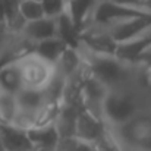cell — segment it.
I'll list each match as a JSON object with an SVG mask.
<instances>
[{"label": "cell", "mask_w": 151, "mask_h": 151, "mask_svg": "<svg viewBox=\"0 0 151 151\" xmlns=\"http://www.w3.org/2000/svg\"><path fill=\"white\" fill-rule=\"evenodd\" d=\"M82 63L87 72L103 82L109 90L135 87V69L137 63L126 62L116 54L96 53L82 46L78 47Z\"/></svg>", "instance_id": "obj_1"}, {"label": "cell", "mask_w": 151, "mask_h": 151, "mask_svg": "<svg viewBox=\"0 0 151 151\" xmlns=\"http://www.w3.org/2000/svg\"><path fill=\"white\" fill-rule=\"evenodd\" d=\"M147 99L137 90V87L109 90L101 110V119L109 128L119 126L147 107Z\"/></svg>", "instance_id": "obj_2"}, {"label": "cell", "mask_w": 151, "mask_h": 151, "mask_svg": "<svg viewBox=\"0 0 151 151\" xmlns=\"http://www.w3.org/2000/svg\"><path fill=\"white\" fill-rule=\"evenodd\" d=\"M125 151H151V109L147 106L125 123L110 128Z\"/></svg>", "instance_id": "obj_3"}, {"label": "cell", "mask_w": 151, "mask_h": 151, "mask_svg": "<svg viewBox=\"0 0 151 151\" xmlns=\"http://www.w3.org/2000/svg\"><path fill=\"white\" fill-rule=\"evenodd\" d=\"M19 69L22 88L43 91L54 76V65L34 51L15 60Z\"/></svg>", "instance_id": "obj_4"}, {"label": "cell", "mask_w": 151, "mask_h": 151, "mask_svg": "<svg viewBox=\"0 0 151 151\" xmlns=\"http://www.w3.org/2000/svg\"><path fill=\"white\" fill-rule=\"evenodd\" d=\"M141 15H147L134 9H129L123 4H119L113 0H99L94 13H93V21L91 24L103 27L106 29H111L126 21H131L134 18H138Z\"/></svg>", "instance_id": "obj_5"}, {"label": "cell", "mask_w": 151, "mask_h": 151, "mask_svg": "<svg viewBox=\"0 0 151 151\" xmlns=\"http://www.w3.org/2000/svg\"><path fill=\"white\" fill-rule=\"evenodd\" d=\"M110 132V128L106 125V122L88 113L87 110L81 109L76 117V123H75V137L82 139L84 142L94 145L97 144L100 139H103L107 134Z\"/></svg>", "instance_id": "obj_6"}, {"label": "cell", "mask_w": 151, "mask_h": 151, "mask_svg": "<svg viewBox=\"0 0 151 151\" xmlns=\"http://www.w3.org/2000/svg\"><path fill=\"white\" fill-rule=\"evenodd\" d=\"M107 93H109V88L87 72L82 81V85H81V93H79L82 109L101 119L103 103H104Z\"/></svg>", "instance_id": "obj_7"}, {"label": "cell", "mask_w": 151, "mask_h": 151, "mask_svg": "<svg viewBox=\"0 0 151 151\" xmlns=\"http://www.w3.org/2000/svg\"><path fill=\"white\" fill-rule=\"evenodd\" d=\"M79 40H81L79 46H82L91 51L116 54L117 44L113 40L111 34L103 27L90 24L87 28H84L79 32Z\"/></svg>", "instance_id": "obj_8"}, {"label": "cell", "mask_w": 151, "mask_h": 151, "mask_svg": "<svg viewBox=\"0 0 151 151\" xmlns=\"http://www.w3.org/2000/svg\"><path fill=\"white\" fill-rule=\"evenodd\" d=\"M0 144L4 151H34L27 129L12 123H0Z\"/></svg>", "instance_id": "obj_9"}, {"label": "cell", "mask_w": 151, "mask_h": 151, "mask_svg": "<svg viewBox=\"0 0 151 151\" xmlns=\"http://www.w3.org/2000/svg\"><path fill=\"white\" fill-rule=\"evenodd\" d=\"M97 3L99 0H66L65 13L70 18L79 32L91 24Z\"/></svg>", "instance_id": "obj_10"}, {"label": "cell", "mask_w": 151, "mask_h": 151, "mask_svg": "<svg viewBox=\"0 0 151 151\" xmlns=\"http://www.w3.org/2000/svg\"><path fill=\"white\" fill-rule=\"evenodd\" d=\"M27 134H28V138L32 142V145L35 148H38V150L53 151L54 147L57 145L59 139H60L59 132H57V129H56L53 122L28 128Z\"/></svg>", "instance_id": "obj_11"}, {"label": "cell", "mask_w": 151, "mask_h": 151, "mask_svg": "<svg viewBox=\"0 0 151 151\" xmlns=\"http://www.w3.org/2000/svg\"><path fill=\"white\" fill-rule=\"evenodd\" d=\"M82 109L81 104H60L57 113L53 119V123L59 132L60 138L75 137V123L79 110Z\"/></svg>", "instance_id": "obj_12"}, {"label": "cell", "mask_w": 151, "mask_h": 151, "mask_svg": "<svg viewBox=\"0 0 151 151\" xmlns=\"http://www.w3.org/2000/svg\"><path fill=\"white\" fill-rule=\"evenodd\" d=\"M22 34L34 44L51 37H56V18L43 16L40 19L28 21L22 29Z\"/></svg>", "instance_id": "obj_13"}, {"label": "cell", "mask_w": 151, "mask_h": 151, "mask_svg": "<svg viewBox=\"0 0 151 151\" xmlns=\"http://www.w3.org/2000/svg\"><path fill=\"white\" fill-rule=\"evenodd\" d=\"M81 68H82L81 54L78 49L73 47H66L65 51L60 54V57L57 59V62L54 63V70L65 79L76 73Z\"/></svg>", "instance_id": "obj_14"}, {"label": "cell", "mask_w": 151, "mask_h": 151, "mask_svg": "<svg viewBox=\"0 0 151 151\" xmlns=\"http://www.w3.org/2000/svg\"><path fill=\"white\" fill-rule=\"evenodd\" d=\"M56 37L62 40L68 47L78 49L81 44L79 29L73 25V22L65 12L56 18Z\"/></svg>", "instance_id": "obj_15"}, {"label": "cell", "mask_w": 151, "mask_h": 151, "mask_svg": "<svg viewBox=\"0 0 151 151\" xmlns=\"http://www.w3.org/2000/svg\"><path fill=\"white\" fill-rule=\"evenodd\" d=\"M22 88L21 75L16 62H7L0 66V91L16 94Z\"/></svg>", "instance_id": "obj_16"}, {"label": "cell", "mask_w": 151, "mask_h": 151, "mask_svg": "<svg viewBox=\"0 0 151 151\" xmlns=\"http://www.w3.org/2000/svg\"><path fill=\"white\" fill-rule=\"evenodd\" d=\"M68 46L59 40L57 37H51V38H47V40H43V41H38L34 44V49L32 51L37 53L38 56H41L43 59H46L47 62L50 63H56L57 59L60 57V54L65 51Z\"/></svg>", "instance_id": "obj_17"}, {"label": "cell", "mask_w": 151, "mask_h": 151, "mask_svg": "<svg viewBox=\"0 0 151 151\" xmlns=\"http://www.w3.org/2000/svg\"><path fill=\"white\" fill-rule=\"evenodd\" d=\"M134 84H135L137 90L147 99V101L150 100L151 99V65L137 63Z\"/></svg>", "instance_id": "obj_18"}, {"label": "cell", "mask_w": 151, "mask_h": 151, "mask_svg": "<svg viewBox=\"0 0 151 151\" xmlns=\"http://www.w3.org/2000/svg\"><path fill=\"white\" fill-rule=\"evenodd\" d=\"M16 94L0 91V123H12L16 114Z\"/></svg>", "instance_id": "obj_19"}, {"label": "cell", "mask_w": 151, "mask_h": 151, "mask_svg": "<svg viewBox=\"0 0 151 151\" xmlns=\"http://www.w3.org/2000/svg\"><path fill=\"white\" fill-rule=\"evenodd\" d=\"M19 13L22 15V18L27 22L40 19L44 16L41 1H38V0H21L19 1Z\"/></svg>", "instance_id": "obj_20"}, {"label": "cell", "mask_w": 151, "mask_h": 151, "mask_svg": "<svg viewBox=\"0 0 151 151\" xmlns=\"http://www.w3.org/2000/svg\"><path fill=\"white\" fill-rule=\"evenodd\" d=\"M53 151H94V150H93V145L84 142L82 139H79L76 137H68V138H60Z\"/></svg>", "instance_id": "obj_21"}, {"label": "cell", "mask_w": 151, "mask_h": 151, "mask_svg": "<svg viewBox=\"0 0 151 151\" xmlns=\"http://www.w3.org/2000/svg\"><path fill=\"white\" fill-rule=\"evenodd\" d=\"M40 1L43 6L44 16L49 18H57L66 9V0H40Z\"/></svg>", "instance_id": "obj_22"}, {"label": "cell", "mask_w": 151, "mask_h": 151, "mask_svg": "<svg viewBox=\"0 0 151 151\" xmlns=\"http://www.w3.org/2000/svg\"><path fill=\"white\" fill-rule=\"evenodd\" d=\"M93 150L94 151H125L122 148V145L116 141V138L111 135V131L103 139H100L97 144L93 145Z\"/></svg>", "instance_id": "obj_23"}, {"label": "cell", "mask_w": 151, "mask_h": 151, "mask_svg": "<svg viewBox=\"0 0 151 151\" xmlns=\"http://www.w3.org/2000/svg\"><path fill=\"white\" fill-rule=\"evenodd\" d=\"M113 1L142 13H151V0H113Z\"/></svg>", "instance_id": "obj_24"}, {"label": "cell", "mask_w": 151, "mask_h": 151, "mask_svg": "<svg viewBox=\"0 0 151 151\" xmlns=\"http://www.w3.org/2000/svg\"><path fill=\"white\" fill-rule=\"evenodd\" d=\"M134 63H144V65H151V40L137 53Z\"/></svg>", "instance_id": "obj_25"}, {"label": "cell", "mask_w": 151, "mask_h": 151, "mask_svg": "<svg viewBox=\"0 0 151 151\" xmlns=\"http://www.w3.org/2000/svg\"><path fill=\"white\" fill-rule=\"evenodd\" d=\"M7 28L4 22H0V66L3 65V49H4V38H6Z\"/></svg>", "instance_id": "obj_26"}, {"label": "cell", "mask_w": 151, "mask_h": 151, "mask_svg": "<svg viewBox=\"0 0 151 151\" xmlns=\"http://www.w3.org/2000/svg\"><path fill=\"white\" fill-rule=\"evenodd\" d=\"M147 104H148V107H150V109H151V99H150V100H148V101H147Z\"/></svg>", "instance_id": "obj_27"}, {"label": "cell", "mask_w": 151, "mask_h": 151, "mask_svg": "<svg viewBox=\"0 0 151 151\" xmlns=\"http://www.w3.org/2000/svg\"><path fill=\"white\" fill-rule=\"evenodd\" d=\"M34 151H47V150H38V148H35Z\"/></svg>", "instance_id": "obj_28"}, {"label": "cell", "mask_w": 151, "mask_h": 151, "mask_svg": "<svg viewBox=\"0 0 151 151\" xmlns=\"http://www.w3.org/2000/svg\"><path fill=\"white\" fill-rule=\"evenodd\" d=\"M0 151H4L3 150V147H1V144H0Z\"/></svg>", "instance_id": "obj_29"}, {"label": "cell", "mask_w": 151, "mask_h": 151, "mask_svg": "<svg viewBox=\"0 0 151 151\" xmlns=\"http://www.w3.org/2000/svg\"><path fill=\"white\" fill-rule=\"evenodd\" d=\"M38 1H40V0H38Z\"/></svg>", "instance_id": "obj_30"}]
</instances>
